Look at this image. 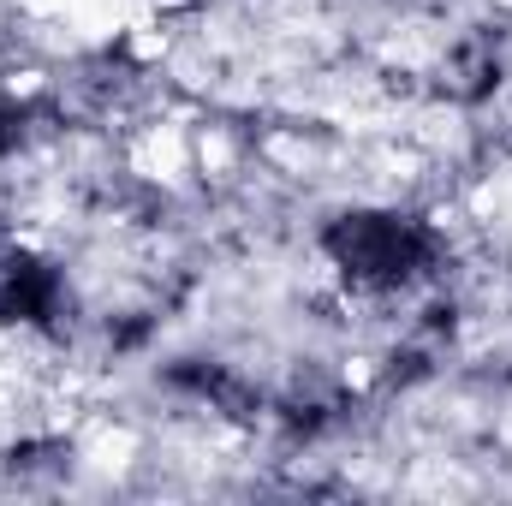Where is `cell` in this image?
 <instances>
[{
  "label": "cell",
  "instance_id": "1",
  "mask_svg": "<svg viewBox=\"0 0 512 506\" xmlns=\"http://www.w3.org/2000/svg\"><path fill=\"white\" fill-rule=\"evenodd\" d=\"M328 251L352 274V286L399 292L435 262V239L417 221H399V215H352L328 233Z\"/></svg>",
  "mask_w": 512,
  "mask_h": 506
}]
</instances>
